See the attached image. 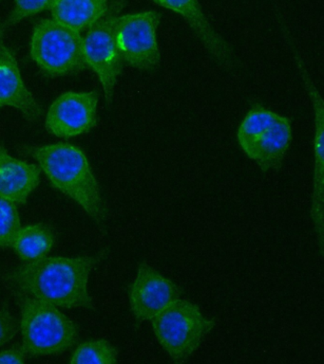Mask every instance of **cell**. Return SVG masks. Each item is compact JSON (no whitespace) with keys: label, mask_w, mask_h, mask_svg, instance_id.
<instances>
[{"label":"cell","mask_w":324,"mask_h":364,"mask_svg":"<svg viewBox=\"0 0 324 364\" xmlns=\"http://www.w3.org/2000/svg\"><path fill=\"white\" fill-rule=\"evenodd\" d=\"M98 257L53 256L25 262L8 275L19 292L59 309H92L88 284Z\"/></svg>","instance_id":"obj_1"},{"label":"cell","mask_w":324,"mask_h":364,"mask_svg":"<svg viewBox=\"0 0 324 364\" xmlns=\"http://www.w3.org/2000/svg\"><path fill=\"white\" fill-rule=\"evenodd\" d=\"M28 154L38 162L51 185L83 209L90 218L102 222L106 218L98 179L86 154L67 142L33 146Z\"/></svg>","instance_id":"obj_2"},{"label":"cell","mask_w":324,"mask_h":364,"mask_svg":"<svg viewBox=\"0 0 324 364\" xmlns=\"http://www.w3.org/2000/svg\"><path fill=\"white\" fill-rule=\"evenodd\" d=\"M22 346L29 355L61 354L78 341V329L59 307L19 292Z\"/></svg>","instance_id":"obj_3"},{"label":"cell","mask_w":324,"mask_h":364,"mask_svg":"<svg viewBox=\"0 0 324 364\" xmlns=\"http://www.w3.org/2000/svg\"><path fill=\"white\" fill-rule=\"evenodd\" d=\"M33 62L45 75H73L87 70L81 33L53 18L39 20L30 42Z\"/></svg>","instance_id":"obj_4"},{"label":"cell","mask_w":324,"mask_h":364,"mask_svg":"<svg viewBox=\"0 0 324 364\" xmlns=\"http://www.w3.org/2000/svg\"><path fill=\"white\" fill-rule=\"evenodd\" d=\"M150 321L159 343L177 363H184L215 326V321L207 318L197 304L181 299Z\"/></svg>","instance_id":"obj_5"},{"label":"cell","mask_w":324,"mask_h":364,"mask_svg":"<svg viewBox=\"0 0 324 364\" xmlns=\"http://www.w3.org/2000/svg\"><path fill=\"white\" fill-rule=\"evenodd\" d=\"M126 3L127 0H110L107 13L88 28L83 37L85 61L100 81L108 105H112L116 82L124 68L115 27Z\"/></svg>","instance_id":"obj_6"},{"label":"cell","mask_w":324,"mask_h":364,"mask_svg":"<svg viewBox=\"0 0 324 364\" xmlns=\"http://www.w3.org/2000/svg\"><path fill=\"white\" fill-rule=\"evenodd\" d=\"M161 14L140 11L117 16L115 33L116 44L124 64L140 70H150L161 62L157 33Z\"/></svg>","instance_id":"obj_7"},{"label":"cell","mask_w":324,"mask_h":364,"mask_svg":"<svg viewBox=\"0 0 324 364\" xmlns=\"http://www.w3.org/2000/svg\"><path fill=\"white\" fill-rule=\"evenodd\" d=\"M98 105L96 91H68L51 105L45 127L48 132L58 138L83 135L98 124Z\"/></svg>","instance_id":"obj_8"},{"label":"cell","mask_w":324,"mask_h":364,"mask_svg":"<svg viewBox=\"0 0 324 364\" xmlns=\"http://www.w3.org/2000/svg\"><path fill=\"white\" fill-rule=\"evenodd\" d=\"M180 299V290L169 279L147 263L139 266L130 289V306L138 321H150Z\"/></svg>","instance_id":"obj_9"},{"label":"cell","mask_w":324,"mask_h":364,"mask_svg":"<svg viewBox=\"0 0 324 364\" xmlns=\"http://www.w3.org/2000/svg\"><path fill=\"white\" fill-rule=\"evenodd\" d=\"M4 31L0 24V108H15L28 122H35L42 108L22 79L15 53L5 44Z\"/></svg>","instance_id":"obj_10"},{"label":"cell","mask_w":324,"mask_h":364,"mask_svg":"<svg viewBox=\"0 0 324 364\" xmlns=\"http://www.w3.org/2000/svg\"><path fill=\"white\" fill-rule=\"evenodd\" d=\"M298 70L305 85L314 110L315 132L313 139L314 150V178H313V199L311 215L320 239V250H323V185H324V104L314 82L309 77L303 63L297 57Z\"/></svg>","instance_id":"obj_11"},{"label":"cell","mask_w":324,"mask_h":364,"mask_svg":"<svg viewBox=\"0 0 324 364\" xmlns=\"http://www.w3.org/2000/svg\"><path fill=\"white\" fill-rule=\"evenodd\" d=\"M41 170L38 165L14 158L0 144V196L16 206L24 205L31 193L41 183Z\"/></svg>","instance_id":"obj_12"},{"label":"cell","mask_w":324,"mask_h":364,"mask_svg":"<svg viewBox=\"0 0 324 364\" xmlns=\"http://www.w3.org/2000/svg\"><path fill=\"white\" fill-rule=\"evenodd\" d=\"M155 4L179 14L194 31L209 53L221 62H229V44L212 28L198 0H152Z\"/></svg>","instance_id":"obj_13"},{"label":"cell","mask_w":324,"mask_h":364,"mask_svg":"<svg viewBox=\"0 0 324 364\" xmlns=\"http://www.w3.org/2000/svg\"><path fill=\"white\" fill-rule=\"evenodd\" d=\"M291 141V119L278 115L274 124L256 145L251 159L263 172L280 170Z\"/></svg>","instance_id":"obj_14"},{"label":"cell","mask_w":324,"mask_h":364,"mask_svg":"<svg viewBox=\"0 0 324 364\" xmlns=\"http://www.w3.org/2000/svg\"><path fill=\"white\" fill-rule=\"evenodd\" d=\"M110 0H53V19L76 31H87L109 9Z\"/></svg>","instance_id":"obj_15"},{"label":"cell","mask_w":324,"mask_h":364,"mask_svg":"<svg viewBox=\"0 0 324 364\" xmlns=\"http://www.w3.org/2000/svg\"><path fill=\"white\" fill-rule=\"evenodd\" d=\"M55 245V235L45 224L21 226L11 242L16 255L24 262L38 260L49 255Z\"/></svg>","instance_id":"obj_16"},{"label":"cell","mask_w":324,"mask_h":364,"mask_svg":"<svg viewBox=\"0 0 324 364\" xmlns=\"http://www.w3.org/2000/svg\"><path fill=\"white\" fill-rule=\"evenodd\" d=\"M278 114L261 107L255 105L247 112L237 131L238 144L241 149L250 159L256 145L271 127Z\"/></svg>","instance_id":"obj_17"},{"label":"cell","mask_w":324,"mask_h":364,"mask_svg":"<svg viewBox=\"0 0 324 364\" xmlns=\"http://www.w3.org/2000/svg\"><path fill=\"white\" fill-rule=\"evenodd\" d=\"M118 350L107 340H93L79 344L73 352L72 364H113L117 363Z\"/></svg>","instance_id":"obj_18"},{"label":"cell","mask_w":324,"mask_h":364,"mask_svg":"<svg viewBox=\"0 0 324 364\" xmlns=\"http://www.w3.org/2000/svg\"><path fill=\"white\" fill-rule=\"evenodd\" d=\"M21 226L18 206L0 196V249L10 247L14 236Z\"/></svg>","instance_id":"obj_19"},{"label":"cell","mask_w":324,"mask_h":364,"mask_svg":"<svg viewBox=\"0 0 324 364\" xmlns=\"http://www.w3.org/2000/svg\"><path fill=\"white\" fill-rule=\"evenodd\" d=\"M15 7L8 17L6 21L1 23L5 30L18 24L28 17L35 16L45 10H49L53 0H14Z\"/></svg>","instance_id":"obj_20"},{"label":"cell","mask_w":324,"mask_h":364,"mask_svg":"<svg viewBox=\"0 0 324 364\" xmlns=\"http://www.w3.org/2000/svg\"><path fill=\"white\" fill-rule=\"evenodd\" d=\"M16 318L6 309L0 311V346L8 343L18 332Z\"/></svg>","instance_id":"obj_21"},{"label":"cell","mask_w":324,"mask_h":364,"mask_svg":"<svg viewBox=\"0 0 324 364\" xmlns=\"http://www.w3.org/2000/svg\"><path fill=\"white\" fill-rule=\"evenodd\" d=\"M28 358L29 354L22 346L0 351V364H22L26 363Z\"/></svg>","instance_id":"obj_22"}]
</instances>
